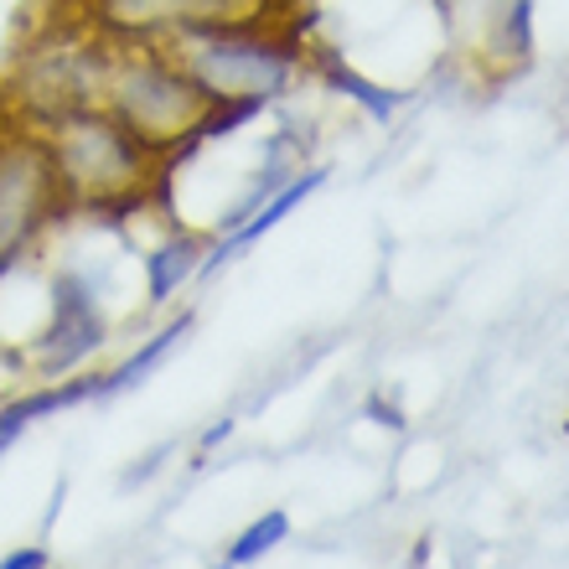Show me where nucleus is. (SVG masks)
<instances>
[{
  "instance_id": "f257e3e1",
  "label": "nucleus",
  "mask_w": 569,
  "mask_h": 569,
  "mask_svg": "<svg viewBox=\"0 0 569 569\" xmlns=\"http://www.w3.org/2000/svg\"><path fill=\"white\" fill-rule=\"evenodd\" d=\"M93 62V109H104L130 140L177 161L202 136L249 120L243 109L218 104L202 93L156 42H99L89 47Z\"/></svg>"
},
{
  "instance_id": "f03ea898",
  "label": "nucleus",
  "mask_w": 569,
  "mask_h": 569,
  "mask_svg": "<svg viewBox=\"0 0 569 569\" xmlns=\"http://www.w3.org/2000/svg\"><path fill=\"white\" fill-rule=\"evenodd\" d=\"M62 192V212H130L166 202L171 161L130 140L104 109H73L37 124Z\"/></svg>"
},
{
  "instance_id": "7ed1b4c3",
  "label": "nucleus",
  "mask_w": 569,
  "mask_h": 569,
  "mask_svg": "<svg viewBox=\"0 0 569 569\" xmlns=\"http://www.w3.org/2000/svg\"><path fill=\"white\" fill-rule=\"evenodd\" d=\"M181 73L218 104L254 114L264 99L290 89L300 68L296 31L284 21H254V27H197L156 42Z\"/></svg>"
},
{
  "instance_id": "20e7f679",
  "label": "nucleus",
  "mask_w": 569,
  "mask_h": 569,
  "mask_svg": "<svg viewBox=\"0 0 569 569\" xmlns=\"http://www.w3.org/2000/svg\"><path fill=\"white\" fill-rule=\"evenodd\" d=\"M68 11L99 31V42H161L197 27L280 21V0H68Z\"/></svg>"
},
{
  "instance_id": "39448f33",
  "label": "nucleus",
  "mask_w": 569,
  "mask_h": 569,
  "mask_svg": "<svg viewBox=\"0 0 569 569\" xmlns=\"http://www.w3.org/2000/svg\"><path fill=\"white\" fill-rule=\"evenodd\" d=\"M62 212V192L47 161L42 130L6 124L0 130V270L27 254L31 239Z\"/></svg>"
},
{
  "instance_id": "423d86ee",
  "label": "nucleus",
  "mask_w": 569,
  "mask_h": 569,
  "mask_svg": "<svg viewBox=\"0 0 569 569\" xmlns=\"http://www.w3.org/2000/svg\"><path fill=\"white\" fill-rule=\"evenodd\" d=\"M99 342H104V316H99V300H93L89 280L58 274V284H52V327L37 342L42 373H68L73 362L99 352Z\"/></svg>"
},
{
  "instance_id": "0eeeda50",
  "label": "nucleus",
  "mask_w": 569,
  "mask_h": 569,
  "mask_svg": "<svg viewBox=\"0 0 569 569\" xmlns=\"http://www.w3.org/2000/svg\"><path fill=\"white\" fill-rule=\"evenodd\" d=\"M321 181H327V171H306V177H300V181H290V187H284V192L274 197V202H270V208H264V212H259V218H249V223H239V228H233V239H223V243H218V254H212L208 264H218V259H228V254H233V249H243V243H254L259 233H264V228H274V223H280L284 212L296 208V202H306V197H311L316 187H321Z\"/></svg>"
},
{
  "instance_id": "6e6552de",
  "label": "nucleus",
  "mask_w": 569,
  "mask_h": 569,
  "mask_svg": "<svg viewBox=\"0 0 569 569\" xmlns=\"http://www.w3.org/2000/svg\"><path fill=\"white\" fill-rule=\"evenodd\" d=\"M99 389V378H89V383H68V389H47V393H31V399H21V405L0 409V450L11 446L16 435L27 430L37 415H52V409H68L78 405V399H89V393Z\"/></svg>"
},
{
  "instance_id": "1a4fd4ad",
  "label": "nucleus",
  "mask_w": 569,
  "mask_h": 569,
  "mask_svg": "<svg viewBox=\"0 0 569 569\" xmlns=\"http://www.w3.org/2000/svg\"><path fill=\"white\" fill-rule=\"evenodd\" d=\"M187 331H192V316H181V321H171V327H166L161 337H150V342L140 347L136 358H124L109 378H99V389H93V393H120V389H130V383H140V378H146L150 368H156V362H161L166 352H171V347H177L181 337H187Z\"/></svg>"
},
{
  "instance_id": "9d476101",
  "label": "nucleus",
  "mask_w": 569,
  "mask_h": 569,
  "mask_svg": "<svg viewBox=\"0 0 569 569\" xmlns=\"http://www.w3.org/2000/svg\"><path fill=\"white\" fill-rule=\"evenodd\" d=\"M197 270V239H171V243H161L156 254L146 259V280H150V300H166L171 290H177L187 274Z\"/></svg>"
},
{
  "instance_id": "9b49d317",
  "label": "nucleus",
  "mask_w": 569,
  "mask_h": 569,
  "mask_svg": "<svg viewBox=\"0 0 569 569\" xmlns=\"http://www.w3.org/2000/svg\"><path fill=\"white\" fill-rule=\"evenodd\" d=\"M284 533H290V518H284L280 508L264 512V518H254V523L243 528L239 539H233V549H228V565H254V559H264L274 549V543H284Z\"/></svg>"
},
{
  "instance_id": "f8f14e48",
  "label": "nucleus",
  "mask_w": 569,
  "mask_h": 569,
  "mask_svg": "<svg viewBox=\"0 0 569 569\" xmlns=\"http://www.w3.org/2000/svg\"><path fill=\"white\" fill-rule=\"evenodd\" d=\"M331 78L342 83V93H352V99H362V104L373 109L378 120H389V114H393V99H389V93H378L373 83H362L358 73H347V68H337V62H331Z\"/></svg>"
},
{
  "instance_id": "ddd939ff",
  "label": "nucleus",
  "mask_w": 569,
  "mask_h": 569,
  "mask_svg": "<svg viewBox=\"0 0 569 569\" xmlns=\"http://www.w3.org/2000/svg\"><path fill=\"white\" fill-rule=\"evenodd\" d=\"M47 565H52L47 549H16V555L0 559V569H47Z\"/></svg>"
},
{
  "instance_id": "4468645a",
  "label": "nucleus",
  "mask_w": 569,
  "mask_h": 569,
  "mask_svg": "<svg viewBox=\"0 0 569 569\" xmlns=\"http://www.w3.org/2000/svg\"><path fill=\"white\" fill-rule=\"evenodd\" d=\"M228 430H233V420H223V425H212V430H208V446H218V440H223V435Z\"/></svg>"
},
{
  "instance_id": "2eb2a0df",
  "label": "nucleus",
  "mask_w": 569,
  "mask_h": 569,
  "mask_svg": "<svg viewBox=\"0 0 569 569\" xmlns=\"http://www.w3.org/2000/svg\"><path fill=\"white\" fill-rule=\"evenodd\" d=\"M218 569H233V565H218Z\"/></svg>"
}]
</instances>
